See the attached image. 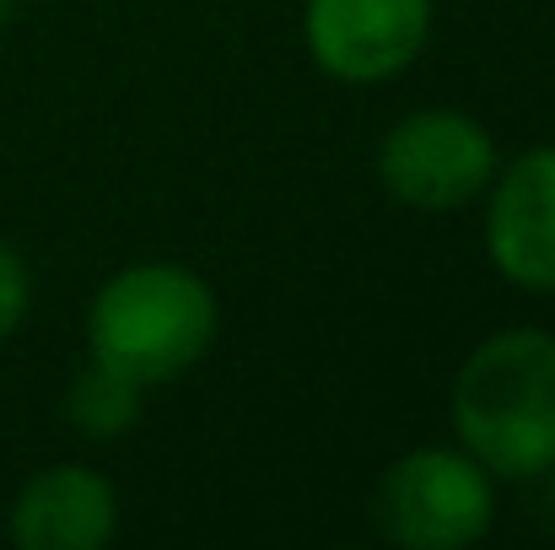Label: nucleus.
<instances>
[{
    "label": "nucleus",
    "instance_id": "obj_4",
    "mask_svg": "<svg viewBox=\"0 0 555 550\" xmlns=\"http://www.w3.org/2000/svg\"><path fill=\"white\" fill-rule=\"evenodd\" d=\"M377 179L410 210H459L496 179V141L464 108H415L377 146Z\"/></svg>",
    "mask_w": 555,
    "mask_h": 550
},
{
    "label": "nucleus",
    "instance_id": "obj_11",
    "mask_svg": "<svg viewBox=\"0 0 555 550\" xmlns=\"http://www.w3.org/2000/svg\"><path fill=\"white\" fill-rule=\"evenodd\" d=\"M5 11H11V0H0V22H5Z\"/></svg>",
    "mask_w": 555,
    "mask_h": 550
},
{
    "label": "nucleus",
    "instance_id": "obj_8",
    "mask_svg": "<svg viewBox=\"0 0 555 550\" xmlns=\"http://www.w3.org/2000/svg\"><path fill=\"white\" fill-rule=\"evenodd\" d=\"M141 410H146V383H135V378H125V372H114V367H103V362L87 367L70 383V394H65L70 426L87 432V437H98V443L125 437L141 421Z\"/></svg>",
    "mask_w": 555,
    "mask_h": 550
},
{
    "label": "nucleus",
    "instance_id": "obj_9",
    "mask_svg": "<svg viewBox=\"0 0 555 550\" xmlns=\"http://www.w3.org/2000/svg\"><path fill=\"white\" fill-rule=\"evenodd\" d=\"M27 303H33V276H27L22 254H16V248L0 238V346L22 330Z\"/></svg>",
    "mask_w": 555,
    "mask_h": 550
},
{
    "label": "nucleus",
    "instance_id": "obj_10",
    "mask_svg": "<svg viewBox=\"0 0 555 550\" xmlns=\"http://www.w3.org/2000/svg\"><path fill=\"white\" fill-rule=\"evenodd\" d=\"M545 475H551V513H555V464H551V470H545Z\"/></svg>",
    "mask_w": 555,
    "mask_h": 550
},
{
    "label": "nucleus",
    "instance_id": "obj_6",
    "mask_svg": "<svg viewBox=\"0 0 555 550\" xmlns=\"http://www.w3.org/2000/svg\"><path fill=\"white\" fill-rule=\"evenodd\" d=\"M486 259L518 292L555 297V146H529L486 189Z\"/></svg>",
    "mask_w": 555,
    "mask_h": 550
},
{
    "label": "nucleus",
    "instance_id": "obj_7",
    "mask_svg": "<svg viewBox=\"0 0 555 550\" xmlns=\"http://www.w3.org/2000/svg\"><path fill=\"white\" fill-rule=\"evenodd\" d=\"M16 550H103L119 535V491L87 464L38 470L5 513Z\"/></svg>",
    "mask_w": 555,
    "mask_h": 550
},
{
    "label": "nucleus",
    "instance_id": "obj_2",
    "mask_svg": "<svg viewBox=\"0 0 555 550\" xmlns=\"http://www.w3.org/2000/svg\"><path fill=\"white\" fill-rule=\"evenodd\" d=\"M216 292L189 265H130L108 276L87 308L92 362L114 367L146 388L184 378L216 341Z\"/></svg>",
    "mask_w": 555,
    "mask_h": 550
},
{
    "label": "nucleus",
    "instance_id": "obj_1",
    "mask_svg": "<svg viewBox=\"0 0 555 550\" xmlns=\"http://www.w3.org/2000/svg\"><path fill=\"white\" fill-rule=\"evenodd\" d=\"M459 448L496 481H540L555 464V335L518 324L480 341L448 399Z\"/></svg>",
    "mask_w": 555,
    "mask_h": 550
},
{
    "label": "nucleus",
    "instance_id": "obj_5",
    "mask_svg": "<svg viewBox=\"0 0 555 550\" xmlns=\"http://www.w3.org/2000/svg\"><path fill=\"white\" fill-rule=\"evenodd\" d=\"M302 38L313 65L346 87L393 81L431 38V0H308Z\"/></svg>",
    "mask_w": 555,
    "mask_h": 550
},
{
    "label": "nucleus",
    "instance_id": "obj_3",
    "mask_svg": "<svg viewBox=\"0 0 555 550\" xmlns=\"http://www.w3.org/2000/svg\"><path fill=\"white\" fill-rule=\"evenodd\" d=\"M496 475L464 448H410L372 486V529L404 550H464L491 535Z\"/></svg>",
    "mask_w": 555,
    "mask_h": 550
}]
</instances>
